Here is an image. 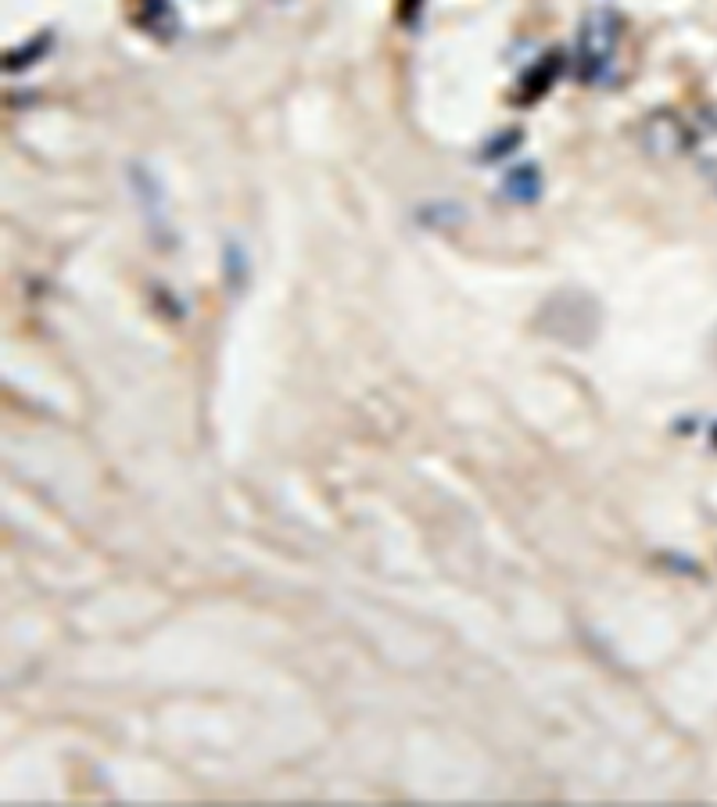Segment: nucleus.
Here are the masks:
<instances>
[{
	"instance_id": "f03ea898",
	"label": "nucleus",
	"mask_w": 717,
	"mask_h": 807,
	"mask_svg": "<svg viewBox=\"0 0 717 807\" xmlns=\"http://www.w3.org/2000/svg\"><path fill=\"white\" fill-rule=\"evenodd\" d=\"M137 25L154 40H172L180 33V14L172 8V0H140Z\"/></svg>"
},
{
	"instance_id": "39448f33",
	"label": "nucleus",
	"mask_w": 717,
	"mask_h": 807,
	"mask_svg": "<svg viewBox=\"0 0 717 807\" xmlns=\"http://www.w3.org/2000/svg\"><path fill=\"white\" fill-rule=\"evenodd\" d=\"M710 169H714V172H710V180L717 183V166H710Z\"/></svg>"
},
{
	"instance_id": "f257e3e1",
	"label": "nucleus",
	"mask_w": 717,
	"mask_h": 807,
	"mask_svg": "<svg viewBox=\"0 0 717 807\" xmlns=\"http://www.w3.org/2000/svg\"><path fill=\"white\" fill-rule=\"evenodd\" d=\"M617 36H621V22H617L613 8L596 4L581 19L578 33V76L585 83H602L610 76V65L617 57Z\"/></svg>"
},
{
	"instance_id": "7ed1b4c3",
	"label": "nucleus",
	"mask_w": 717,
	"mask_h": 807,
	"mask_svg": "<svg viewBox=\"0 0 717 807\" xmlns=\"http://www.w3.org/2000/svg\"><path fill=\"white\" fill-rule=\"evenodd\" d=\"M502 191H506V198L513 201H521V205H527V201H535L538 191H542V180H538V169L535 166H521V169H513L506 183H502Z\"/></svg>"
},
{
	"instance_id": "20e7f679",
	"label": "nucleus",
	"mask_w": 717,
	"mask_h": 807,
	"mask_svg": "<svg viewBox=\"0 0 717 807\" xmlns=\"http://www.w3.org/2000/svg\"><path fill=\"white\" fill-rule=\"evenodd\" d=\"M556 72H559V54H549V57H545V62L535 68V72H531V76L524 79V97H531V100H535V97H542L545 91H549V86H553V79H556Z\"/></svg>"
}]
</instances>
